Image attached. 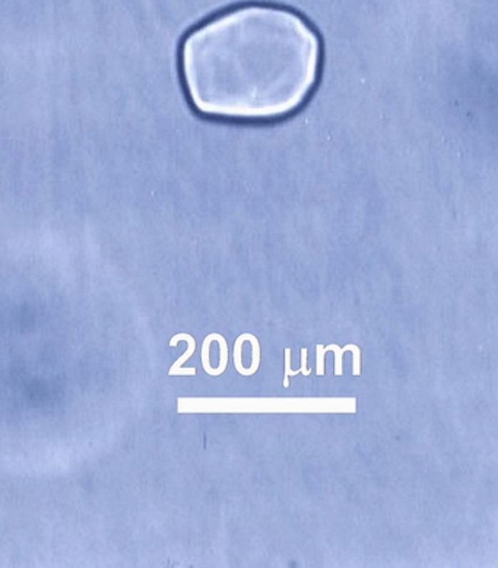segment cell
Listing matches in <instances>:
<instances>
[{
    "mask_svg": "<svg viewBox=\"0 0 498 568\" xmlns=\"http://www.w3.org/2000/svg\"><path fill=\"white\" fill-rule=\"evenodd\" d=\"M320 41L298 14L247 5L218 15L186 37L181 73L198 111L269 120L297 110L315 88Z\"/></svg>",
    "mask_w": 498,
    "mask_h": 568,
    "instance_id": "6da1fadb",
    "label": "cell"
},
{
    "mask_svg": "<svg viewBox=\"0 0 498 568\" xmlns=\"http://www.w3.org/2000/svg\"><path fill=\"white\" fill-rule=\"evenodd\" d=\"M180 340H186V342H188V343H189V348H188V351H186V353L171 365V368H170V371H168V375H196V368H181L183 364L193 355V353H195V350H196V340H195L193 336L189 335V333H178V335H176V336L171 338L170 346H176Z\"/></svg>",
    "mask_w": 498,
    "mask_h": 568,
    "instance_id": "7a4b0ae2",
    "label": "cell"
},
{
    "mask_svg": "<svg viewBox=\"0 0 498 568\" xmlns=\"http://www.w3.org/2000/svg\"><path fill=\"white\" fill-rule=\"evenodd\" d=\"M245 340H248L253 346V351H252V367L247 368V375H253L260 365V345L259 340L255 335L252 333H245Z\"/></svg>",
    "mask_w": 498,
    "mask_h": 568,
    "instance_id": "3957f363",
    "label": "cell"
},
{
    "mask_svg": "<svg viewBox=\"0 0 498 568\" xmlns=\"http://www.w3.org/2000/svg\"><path fill=\"white\" fill-rule=\"evenodd\" d=\"M351 346H352V343H348L344 346V348H339L336 343H330L326 346V348H323V353H327V351L335 353V375H342V355H344L345 351H350Z\"/></svg>",
    "mask_w": 498,
    "mask_h": 568,
    "instance_id": "277c9868",
    "label": "cell"
},
{
    "mask_svg": "<svg viewBox=\"0 0 498 568\" xmlns=\"http://www.w3.org/2000/svg\"><path fill=\"white\" fill-rule=\"evenodd\" d=\"M215 340H216V342H220V346H221V360H220V367H218L216 370L212 371V375H221V374L225 371V368H227V361H228V345H227L224 336L220 335V333H215Z\"/></svg>",
    "mask_w": 498,
    "mask_h": 568,
    "instance_id": "5b68a950",
    "label": "cell"
},
{
    "mask_svg": "<svg viewBox=\"0 0 498 568\" xmlns=\"http://www.w3.org/2000/svg\"><path fill=\"white\" fill-rule=\"evenodd\" d=\"M244 342H245V333L238 336L234 343V365H235V370L238 371V374H241V375H247V368L243 367V357H241V348H243Z\"/></svg>",
    "mask_w": 498,
    "mask_h": 568,
    "instance_id": "8992f818",
    "label": "cell"
},
{
    "mask_svg": "<svg viewBox=\"0 0 498 568\" xmlns=\"http://www.w3.org/2000/svg\"><path fill=\"white\" fill-rule=\"evenodd\" d=\"M212 340H215V333L208 335L202 345V365H203V370L206 371V374H209V375H212V371H213V368L209 364V348H210Z\"/></svg>",
    "mask_w": 498,
    "mask_h": 568,
    "instance_id": "52a82bcc",
    "label": "cell"
},
{
    "mask_svg": "<svg viewBox=\"0 0 498 568\" xmlns=\"http://www.w3.org/2000/svg\"><path fill=\"white\" fill-rule=\"evenodd\" d=\"M285 354V374H284V387L288 389L290 387V377L298 375L301 374V370H291V348H285L284 350Z\"/></svg>",
    "mask_w": 498,
    "mask_h": 568,
    "instance_id": "ba28073f",
    "label": "cell"
},
{
    "mask_svg": "<svg viewBox=\"0 0 498 568\" xmlns=\"http://www.w3.org/2000/svg\"><path fill=\"white\" fill-rule=\"evenodd\" d=\"M325 358H326V353H323V345H317V375H325Z\"/></svg>",
    "mask_w": 498,
    "mask_h": 568,
    "instance_id": "9c48e42d",
    "label": "cell"
},
{
    "mask_svg": "<svg viewBox=\"0 0 498 568\" xmlns=\"http://www.w3.org/2000/svg\"><path fill=\"white\" fill-rule=\"evenodd\" d=\"M307 351H308L307 348H303V350H301V367H300L301 374L305 375V377L310 375V372H311L310 370H307Z\"/></svg>",
    "mask_w": 498,
    "mask_h": 568,
    "instance_id": "30bf717a",
    "label": "cell"
}]
</instances>
